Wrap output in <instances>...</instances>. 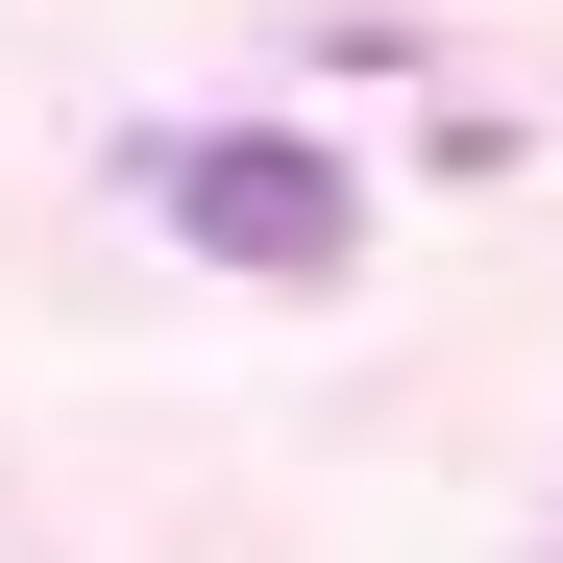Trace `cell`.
Masks as SVG:
<instances>
[{"label":"cell","mask_w":563,"mask_h":563,"mask_svg":"<svg viewBox=\"0 0 563 563\" xmlns=\"http://www.w3.org/2000/svg\"><path fill=\"white\" fill-rule=\"evenodd\" d=\"M147 221L197 245V269H245V295H295V269H343L367 172H343V147H295V123H197V147H147Z\"/></svg>","instance_id":"6da1fadb"}]
</instances>
